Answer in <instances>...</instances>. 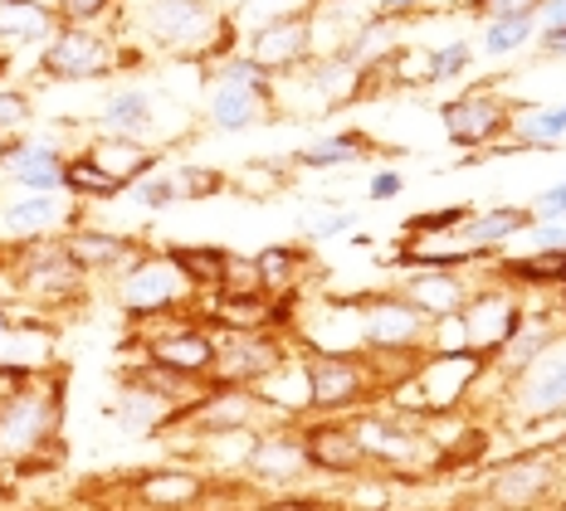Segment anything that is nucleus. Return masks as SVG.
I'll return each instance as SVG.
<instances>
[{"label": "nucleus", "mask_w": 566, "mask_h": 511, "mask_svg": "<svg viewBox=\"0 0 566 511\" xmlns=\"http://www.w3.org/2000/svg\"><path fill=\"white\" fill-rule=\"evenodd\" d=\"M59 434V385H40L30 375L25 385H6L0 395V454L6 458H34Z\"/></svg>", "instance_id": "f257e3e1"}, {"label": "nucleus", "mask_w": 566, "mask_h": 511, "mask_svg": "<svg viewBox=\"0 0 566 511\" xmlns=\"http://www.w3.org/2000/svg\"><path fill=\"white\" fill-rule=\"evenodd\" d=\"M0 268L10 273V283H15L30 302H69V297L84 292V273L69 264V254L59 239L15 244V258Z\"/></svg>", "instance_id": "f03ea898"}, {"label": "nucleus", "mask_w": 566, "mask_h": 511, "mask_svg": "<svg viewBox=\"0 0 566 511\" xmlns=\"http://www.w3.org/2000/svg\"><path fill=\"white\" fill-rule=\"evenodd\" d=\"M303 380H308V409H323V414L352 409V404L371 395L367 361L352 351H313L303 361Z\"/></svg>", "instance_id": "7ed1b4c3"}, {"label": "nucleus", "mask_w": 566, "mask_h": 511, "mask_svg": "<svg viewBox=\"0 0 566 511\" xmlns=\"http://www.w3.org/2000/svg\"><path fill=\"white\" fill-rule=\"evenodd\" d=\"M283 365L279 341L264 331H216V365H210V390H254L264 375Z\"/></svg>", "instance_id": "20e7f679"}, {"label": "nucleus", "mask_w": 566, "mask_h": 511, "mask_svg": "<svg viewBox=\"0 0 566 511\" xmlns=\"http://www.w3.org/2000/svg\"><path fill=\"white\" fill-rule=\"evenodd\" d=\"M117 297H123V312L133 317H157V312H176V307L191 297V283L176 273V264H167V254L161 258H142L123 273V283H117Z\"/></svg>", "instance_id": "39448f33"}, {"label": "nucleus", "mask_w": 566, "mask_h": 511, "mask_svg": "<svg viewBox=\"0 0 566 511\" xmlns=\"http://www.w3.org/2000/svg\"><path fill=\"white\" fill-rule=\"evenodd\" d=\"M40 68L50 78H103V74H113V44L103 40V34H93V30H59L54 40H50V50H44L40 58Z\"/></svg>", "instance_id": "423d86ee"}, {"label": "nucleus", "mask_w": 566, "mask_h": 511, "mask_svg": "<svg viewBox=\"0 0 566 511\" xmlns=\"http://www.w3.org/2000/svg\"><path fill=\"white\" fill-rule=\"evenodd\" d=\"M147 347V361L161 365V371L171 375H210V365H216V331L196 327V322H176L171 331H161V337L142 341Z\"/></svg>", "instance_id": "0eeeda50"}, {"label": "nucleus", "mask_w": 566, "mask_h": 511, "mask_svg": "<svg viewBox=\"0 0 566 511\" xmlns=\"http://www.w3.org/2000/svg\"><path fill=\"white\" fill-rule=\"evenodd\" d=\"M147 30H151V40L171 44V50H200L220 30V20L206 0H157L147 10Z\"/></svg>", "instance_id": "6e6552de"}, {"label": "nucleus", "mask_w": 566, "mask_h": 511, "mask_svg": "<svg viewBox=\"0 0 566 511\" xmlns=\"http://www.w3.org/2000/svg\"><path fill=\"white\" fill-rule=\"evenodd\" d=\"M562 409H566V347H552L527 371H517V414L552 419Z\"/></svg>", "instance_id": "1a4fd4ad"}, {"label": "nucleus", "mask_w": 566, "mask_h": 511, "mask_svg": "<svg viewBox=\"0 0 566 511\" xmlns=\"http://www.w3.org/2000/svg\"><path fill=\"white\" fill-rule=\"evenodd\" d=\"M424 337V317L406 297H381V302L367 307V322H361V341L367 351L386 355V351H416Z\"/></svg>", "instance_id": "9d476101"}, {"label": "nucleus", "mask_w": 566, "mask_h": 511, "mask_svg": "<svg viewBox=\"0 0 566 511\" xmlns=\"http://www.w3.org/2000/svg\"><path fill=\"white\" fill-rule=\"evenodd\" d=\"M64 254L69 264H74L78 273H127L133 264H142V244L127 239V234H108V230H74L64 234Z\"/></svg>", "instance_id": "9b49d317"}, {"label": "nucleus", "mask_w": 566, "mask_h": 511, "mask_svg": "<svg viewBox=\"0 0 566 511\" xmlns=\"http://www.w3.org/2000/svg\"><path fill=\"white\" fill-rule=\"evenodd\" d=\"M303 458H308V468L333 472V478H352V472L367 468V454H361V444H357V429H352V424H333V419L303 429Z\"/></svg>", "instance_id": "f8f14e48"}, {"label": "nucleus", "mask_w": 566, "mask_h": 511, "mask_svg": "<svg viewBox=\"0 0 566 511\" xmlns=\"http://www.w3.org/2000/svg\"><path fill=\"white\" fill-rule=\"evenodd\" d=\"M0 171L15 185H25L30 195H59L64 190V157L44 141H10L0 147Z\"/></svg>", "instance_id": "ddd939ff"}, {"label": "nucleus", "mask_w": 566, "mask_h": 511, "mask_svg": "<svg viewBox=\"0 0 566 511\" xmlns=\"http://www.w3.org/2000/svg\"><path fill=\"white\" fill-rule=\"evenodd\" d=\"M308 44H313V34H308V20L303 15L269 20V25H259L254 40H250V64H259L264 74H274V68L298 64V58L308 54Z\"/></svg>", "instance_id": "4468645a"}, {"label": "nucleus", "mask_w": 566, "mask_h": 511, "mask_svg": "<svg viewBox=\"0 0 566 511\" xmlns=\"http://www.w3.org/2000/svg\"><path fill=\"white\" fill-rule=\"evenodd\" d=\"M503 127H509V113H503L499 98H483V93H474V98L444 103V132H450L459 147H479V141L499 137Z\"/></svg>", "instance_id": "2eb2a0df"}, {"label": "nucleus", "mask_w": 566, "mask_h": 511, "mask_svg": "<svg viewBox=\"0 0 566 511\" xmlns=\"http://www.w3.org/2000/svg\"><path fill=\"white\" fill-rule=\"evenodd\" d=\"M552 482H557V468H552L547 458H523V462H509V468L493 472L489 492L499 507H537L542 497L552 492Z\"/></svg>", "instance_id": "dca6fc26"}, {"label": "nucleus", "mask_w": 566, "mask_h": 511, "mask_svg": "<svg viewBox=\"0 0 566 511\" xmlns=\"http://www.w3.org/2000/svg\"><path fill=\"white\" fill-rule=\"evenodd\" d=\"M133 492H137V502L151 511H186L206 497V478L186 472V468H151L133 482Z\"/></svg>", "instance_id": "f3484780"}, {"label": "nucleus", "mask_w": 566, "mask_h": 511, "mask_svg": "<svg viewBox=\"0 0 566 511\" xmlns=\"http://www.w3.org/2000/svg\"><path fill=\"white\" fill-rule=\"evenodd\" d=\"M400 297L416 307L424 322H430V317H459L469 307L464 302V283H459L454 273H444V268H430V273H420V278H410Z\"/></svg>", "instance_id": "a211bd4d"}, {"label": "nucleus", "mask_w": 566, "mask_h": 511, "mask_svg": "<svg viewBox=\"0 0 566 511\" xmlns=\"http://www.w3.org/2000/svg\"><path fill=\"white\" fill-rule=\"evenodd\" d=\"M250 472L259 482H293L308 472V458H303V438L274 434V438H254L250 444Z\"/></svg>", "instance_id": "6ab92c4d"}, {"label": "nucleus", "mask_w": 566, "mask_h": 511, "mask_svg": "<svg viewBox=\"0 0 566 511\" xmlns=\"http://www.w3.org/2000/svg\"><path fill=\"white\" fill-rule=\"evenodd\" d=\"M59 30V15L40 0H0V50L40 44Z\"/></svg>", "instance_id": "aec40b11"}, {"label": "nucleus", "mask_w": 566, "mask_h": 511, "mask_svg": "<svg viewBox=\"0 0 566 511\" xmlns=\"http://www.w3.org/2000/svg\"><path fill=\"white\" fill-rule=\"evenodd\" d=\"M59 220H64V200L59 195H30V200H15V205L0 210V230H6L15 244L50 239V230Z\"/></svg>", "instance_id": "412c9836"}, {"label": "nucleus", "mask_w": 566, "mask_h": 511, "mask_svg": "<svg viewBox=\"0 0 566 511\" xmlns=\"http://www.w3.org/2000/svg\"><path fill=\"white\" fill-rule=\"evenodd\" d=\"M84 157L98 166L103 175H113L117 185H133V181H142V175L151 171V166H157V157H151L147 147H137V141H127V137H103V141H93Z\"/></svg>", "instance_id": "4be33fe9"}, {"label": "nucleus", "mask_w": 566, "mask_h": 511, "mask_svg": "<svg viewBox=\"0 0 566 511\" xmlns=\"http://www.w3.org/2000/svg\"><path fill=\"white\" fill-rule=\"evenodd\" d=\"M226 248L216 244H171L167 248V264H176L186 283H191V292L200 288H220V273H226Z\"/></svg>", "instance_id": "5701e85b"}, {"label": "nucleus", "mask_w": 566, "mask_h": 511, "mask_svg": "<svg viewBox=\"0 0 566 511\" xmlns=\"http://www.w3.org/2000/svg\"><path fill=\"white\" fill-rule=\"evenodd\" d=\"M157 123V113H151V98L142 88H123L108 98V108H103V127H108V137H127L137 141L147 127Z\"/></svg>", "instance_id": "b1692460"}, {"label": "nucleus", "mask_w": 566, "mask_h": 511, "mask_svg": "<svg viewBox=\"0 0 566 511\" xmlns=\"http://www.w3.org/2000/svg\"><path fill=\"white\" fill-rule=\"evenodd\" d=\"M259 108H264V98L250 88H234V83H220V88L210 93V123H216L220 132H244V127H254Z\"/></svg>", "instance_id": "393cba45"}, {"label": "nucleus", "mask_w": 566, "mask_h": 511, "mask_svg": "<svg viewBox=\"0 0 566 511\" xmlns=\"http://www.w3.org/2000/svg\"><path fill=\"white\" fill-rule=\"evenodd\" d=\"M210 322L220 331H259L264 322H274V307H269V297H220L206 307Z\"/></svg>", "instance_id": "a878e982"}, {"label": "nucleus", "mask_w": 566, "mask_h": 511, "mask_svg": "<svg viewBox=\"0 0 566 511\" xmlns=\"http://www.w3.org/2000/svg\"><path fill=\"white\" fill-rule=\"evenodd\" d=\"M523 230H533V210L503 205V210H483V215H474L469 239H474V248H493V244L513 239V234H523Z\"/></svg>", "instance_id": "bb28decb"}, {"label": "nucleus", "mask_w": 566, "mask_h": 511, "mask_svg": "<svg viewBox=\"0 0 566 511\" xmlns=\"http://www.w3.org/2000/svg\"><path fill=\"white\" fill-rule=\"evenodd\" d=\"M552 347H557L552 327H547V322H533V317H523V322L513 327V337L499 347V355L513 365V371H527V365H533L542 351H552Z\"/></svg>", "instance_id": "cd10ccee"}, {"label": "nucleus", "mask_w": 566, "mask_h": 511, "mask_svg": "<svg viewBox=\"0 0 566 511\" xmlns=\"http://www.w3.org/2000/svg\"><path fill=\"white\" fill-rule=\"evenodd\" d=\"M254 268H259V288H264V297H283L293 288V278H298L303 254L298 248H289V244H274V248H264V254L254 258Z\"/></svg>", "instance_id": "c85d7f7f"}, {"label": "nucleus", "mask_w": 566, "mask_h": 511, "mask_svg": "<svg viewBox=\"0 0 566 511\" xmlns=\"http://www.w3.org/2000/svg\"><path fill=\"white\" fill-rule=\"evenodd\" d=\"M64 190H74V195H93V200H113L123 185H117L113 175H103L88 157H74V161H64Z\"/></svg>", "instance_id": "c756f323"}, {"label": "nucleus", "mask_w": 566, "mask_h": 511, "mask_svg": "<svg viewBox=\"0 0 566 511\" xmlns=\"http://www.w3.org/2000/svg\"><path fill=\"white\" fill-rule=\"evenodd\" d=\"M220 297H264V288H259V268L254 258H226V273H220Z\"/></svg>", "instance_id": "7c9ffc66"}, {"label": "nucleus", "mask_w": 566, "mask_h": 511, "mask_svg": "<svg viewBox=\"0 0 566 511\" xmlns=\"http://www.w3.org/2000/svg\"><path fill=\"white\" fill-rule=\"evenodd\" d=\"M357 157H361V141L357 137H327V141L303 147L298 166H342V161H357Z\"/></svg>", "instance_id": "2f4dec72"}, {"label": "nucleus", "mask_w": 566, "mask_h": 511, "mask_svg": "<svg viewBox=\"0 0 566 511\" xmlns=\"http://www.w3.org/2000/svg\"><path fill=\"white\" fill-rule=\"evenodd\" d=\"M171 181H176V200H206V195H220L226 175L210 171V166H186V171H176Z\"/></svg>", "instance_id": "473e14b6"}, {"label": "nucleus", "mask_w": 566, "mask_h": 511, "mask_svg": "<svg viewBox=\"0 0 566 511\" xmlns=\"http://www.w3.org/2000/svg\"><path fill=\"white\" fill-rule=\"evenodd\" d=\"M566 132V108H552V113H533L517 123V137L533 141V147H547V141H557Z\"/></svg>", "instance_id": "72a5a7b5"}, {"label": "nucleus", "mask_w": 566, "mask_h": 511, "mask_svg": "<svg viewBox=\"0 0 566 511\" xmlns=\"http://www.w3.org/2000/svg\"><path fill=\"white\" fill-rule=\"evenodd\" d=\"M527 34H533V20H499V25L483 34V50L509 54V50H517V44H527Z\"/></svg>", "instance_id": "f704fd0d"}, {"label": "nucleus", "mask_w": 566, "mask_h": 511, "mask_svg": "<svg viewBox=\"0 0 566 511\" xmlns=\"http://www.w3.org/2000/svg\"><path fill=\"white\" fill-rule=\"evenodd\" d=\"M220 83H234V88H250L259 98H269V74L250 58H230L226 68H220Z\"/></svg>", "instance_id": "c9c22d12"}, {"label": "nucleus", "mask_w": 566, "mask_h": 511, "mask_svg": "<svg viewBox=\"0 0 566 511\" xmlns=\"http://www.w3.org/2000/svg\"><path fill=\"white\" fill-rule=\"evenodd\" d=\"M542 0H474L479 15H493V20H533Z\"/></svg>", "instance_id": "e433bc0d"}, {"label": "nucleus", "mask_w": 566, "mask_h": 511, "mask_svg": "<svg viewBox=\"0 0 566 511\" xmlns=\"http://www.w3.org/2000/svg\"><path fill=\"white\" fill-rule=\"evenodd\" d=\"M25 123H30V103H25V93L0 88V137L15 132V127H25Z\"/></svg>", "instance_id": "4c0bfd02"}, {"label": "nucleus", "mask_w": 566, "mask_h": 511, "mask_svg": "<svg viewBox=\"0 0 566 511\" xmlns=\"http://www.w3.org/2000/svg\"><path fill=\"white\" fill-rule=\"evenodd\" d=\"M469 58H474V50H469V44H450V50L430 54V78H454V74H464Z\"/></svg>", "instance_id": "58836bf2"}, {"label": "nucleus", "mask_w": 566, "mask_h": 511, "mask_svg": "<svg viewBox=\"0 0 566 511\" xmlns=\"http://www.w3.org/2000/svg\"><path fill=\"white\" fill-rule=\"evenodd\" d=\"M133 195H137V205L161 210V205H171V200H176V181H171V175H151V181H142L133 190Z\"/></svg>", "instance_id": "ea45409f"}, {"label": "nucleus", "mask_w": 566, "mask_h": 511, "mask_svg": "<svg viewBox=\"0 0 566 511\" xmlns=\"http://www.w3.org/2000/svg\"><path fill=\"white\" fill-rule=\"evenodd\" d=\"M108 6L113 0H59V20H69V25H88V20H98Z\"/></svg>", "instance_id": "a19ab883"}, {"label": "nucleus", "mask_w": 566, "mask_h": 511, "mask_svg": "<svg viewBox=\"0 0 566 511\" xmlns=\"http://www.w3.org/2000/svg\"><path fill=\"white\" fill-rule=\"evenodd\" d=\"M347 224H357L347 210H323V215H308V234H313V239H337Z\"/></svg>", "instance_id": "79ce46f5"}, {"label": "nucleus", "mask_w": 566, "mask_h": 511, "mask_svg": "<svg viewBox=\"0 0 566 511\" xmlns=\"http://www.w3.org/2000/svg\"><path fill=\"white\" fill-rule=\"evenodd\" d=\"M459 220H469V210H464V205L444 210V215H416V220H410V230H420V234H434V230H454Z\"/></svg>", "instance_id": "37998d69"}, {"label": "nucleus", "mask_w": 566, "mask_h": 511, "mask_svg": "<svg viewBox=\"0 0 566 511\" xmlns=\"http://www.w3.org/2000/svg\"><path fill=\"white\" fill-rule=\"evenodd\" d=\"M533 239L542 254H566V224H533Z\"/></svg>", "instance_id": "c03bdc74"}, {"label": "nucleus", "mask_w": 566, "mask_h": 511, "mask_svg": "<svg viewBox=\"0 0 566 511\" xmlns=\"http://www.w3.org/2000/svg\"><path fill=\"white\" fill-rule=\"evenodd\" d=\"M259 511H333V507L323 497H274V502H264Z\"/></svg>", "instance_id": "a18cd8bd"}, {"label": "nucleus", "mask_w": 566, "mask_h": 511, "mask_svg": "<svg viewBox=\"0 0 566 511\" xmlns=\"http://www.w3.org/2000/svg\"><path fill=\"white\" fill-rule=\"evenodd\" d=\"M533 215H542V224H557V215H566V185L547 190V195L537 200V210H533Z\"/></svg>", "instance_id": "49530a36"}, {"label": "nucleus", "mask_w": 566, "mask_h": 511, "mask_svg": "<svg viewBox=\"0 0 566 511\" xmlns=\"http://www.w3.org/2000/svg\"><path fill=\"white\" fill-rule=\"evenodd\" d=\"M537 15H542V25L547 30H562L566 25V0H542Z\"/></svg>", "instance_id": "de8ad7c7"}, {"label": "nucleus", "mask_w": 566, "mask_h": 511, "mask_svg": "<svg viewBox=\"0 0 566 511\" xmlns=\"http://www.w3.org/2000/svg\"><path fill=\"white\" fill-rule=\"evenodd\" d=\"M367 195H371V200H391V195H400V175H396V171H381V175L371 181Z\"/></svg>", "instance_id": "09e8293b"}, {"label": "nucleus", "mask_w": 566, "mask_h": 511, "mask_svg": "<svg viewBox=\"0 0 566 511\" xmlns=\"http://www.w3.org/2000/svg\"><path fill=\"white\" fill-rule=\"evenodd\" d=\"M542 44H547L552 54H566V25L562 30H547V34H542Z\"/></svg>", "instance_id": "8fccbe9b"}, {"label": "nucleus", "mask_w": 566, "mask_h": 511, "mask_svg": "<svg viewBox=\"0 0 566 511\" xmlns=\"http://www.w3.org/2000/svg\"><path fill=\"white\" fill-rule=\"evenodd\" d=\"M376 6H381V10H410L416 0H376Z\"/></svg>", "instance_id": "3c124183"}, {"label": "nucleus", "mask_w": 566, "mask_h": 511, "mask_svg": "<svg viewBox=\"0 0 566 511\" xmlns=\"http://www.w3.org/2000/svg\"><path fill=\"white\" fill-rule=\"evenodd\" d=\"M6 331H10V317H6V307H0V337H6Z\"/></svg>", "instance_id": "603ef678"}, {"label": "nucleus", "mask_w": 566, "mask_h": 511, "mask_svg": "<svg viewBox=\"0 0 566 511\" xmlns=\"http://www.w3.org/2000/svg\"><path fill=\"white\" fill-rule=\"evenodd\" d=\"M0 502H6V482H0Z\"/></svg>", "instance_id": "864d4df0"}]
</instances>
